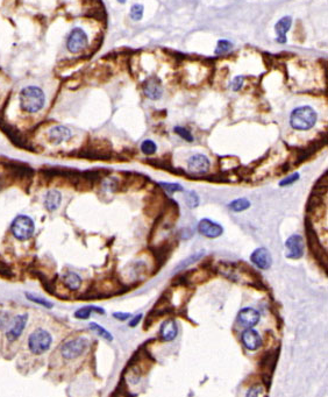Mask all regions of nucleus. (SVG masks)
<instances>
[{"label":"nucleus","instance_id":"nucleus-36","mask_svg":"<svg viewBox=\"0 0 328 397\" xmlns=\"http://www.w3.org/2000/svg\"><path fill=\"white\" fill-rule=\"evenodd\" d=\"M243 82H245V78H243L242 76L235 77L232 82V89L234 91H239L242 87Z\"/></svg>","mask_w":328,"mask_h":397},{"label":"nucleus","instance_id":"nucleus-21","mask_svg":"<svg viewBox=\"0 0 328 397\" xmlns=\"http://www.w3.org/2000/svg\"><path fill=\"white\" fill-rule=\"evenodd\" d=\"M292 25V19L291 16H284L276 23L275 30L277 34V42L285 43L286 42V33Z\"/></svg>","mask_w":328,"mask_h":397},{"label":"nucleus","instance_id":"nucleus-24","mask_svg":"<svg viewBox=\"0 0 328 397\" xmlns=\"http://www.w3.org/2000/svg\"><path fill=\"white\" fill-rule=\"evenodd\" d=\"M250 206V202L248 201L247 198H239V199H235V201H233L232 203H229L228 208L229 210H232V211L234 212H241V211H245V210L249 209Z\"/></svg>","mask_w":328,"mask_h":397},{"label":"nucleus","instance_id":"nucleus-22","mask_svg":"<svg viewBox=\"0 0 328 397\" xmlns=\"http://www.w3.org/2000/svg\"><path fill=\"white\" fill-rule=\"evenodd\" d=\"M64 286H66L67 289L70 290H78L80 286H82V279H80L79 275H77L73 271H66V274L63 275L62 277Z\"/></svg>","mask_w":328,"mask_h":397},{"label":"nucleus","instance_id":"nucleus-30","mask_svg":"<svg viewBox=\"0 0 328 397\" xmlns=\"http://www.w3.org/2000/svg\"><path fill=\"white\" fill-rule=\"evenodd\" d=\"M160 186L165 191L169 192V193H175V192H178V191H183V186L181 184H177V183H160Z\"/></svg>","mask_w":328,"mask_h":397},{"label":"nucleus","instance_id":"nucleus-19","mask_svg":"<svg viewBox=\"0 0 328 397\" xmlns=\"http://www.w3.org/2000/svg\"><path fill=\"white\" fill-rule=\"evenodd\" d=\"M161 338L163 339L164 341H171L177 337L178 334V326L176 324V321L174 319H169L165 320L161 326L160 331Z\"/></svg>","mask_w":328,"mask_h":397},{"label":"nucleus","instance_id":"nucleus-32","mask_svg":"<svg viewBox=\"0 0 328 397\" xmlns=\"http://www.w3.org/2000/svg\"><path fill=\"white\" fill-rule=\"evenodd\" d=\"M232 47H233V45L229 41H227V40H220V41L218 42V46H216L215 53L216 54L227 53L232 49Z\"/></svg>","mask_w":328,"mask_h":397},{"label":"nucleus","instance_id":"nucleus-41","mask_svg":"<svg viewBox=\"0 0 328 397\" xmlns=\"http://www.w3.org/2000/svg\"><path fill=\"white\" fill-rule=\"evenodd\" d=\"M0 189H1V178H0Z\"/></svg>","mask_w":328,"mask_h":397},{"label":"nucleus","instance_id":"nucleus-3","mask_svg":"<svg viewBox=\"0 0 328 397\" xmlns=\"http://www.w3.org/2000/svg\"><path fill=\"white\" fill-rule=\"evenodd\" d=\"M52 334L48 331H46L45 328L40 327L29 334L28 348L33 354L40 355L48 351L50 346H52Z\"/></svg>","mask_w":328,"mask_h":397},{"label":"nucleus","instance_id":"nucleus-11","mask_svg":"<svg viewBox=\"0 0 328 397\" xmlns=\"http://www.w3.org/2000/svg\"><path fill=\"white\" fill-rule=\"evenodd\" d=\"M143 93L149 99L157 100L162 97L163 89H162V83L157 77H149L144 80L143 83Z\"/></svg>","mask_w":328,"mask_h":397},{"label":"nucleus","instance_id":"nucleus-5","mask_svg":"<svg viewBox=\"0 0 328 397\" xmlns=\"http://www.w3.org/2000/svg\"><path fill=\"white\" fill-rule=\"evenodd\" d=\"M306 236H307V240H309V246H310V249L311 252H312L313 256L316 257V260L318 261L319 263H323V266L325 269L327 268V252L326 249L324 248L323 246H321V243L319 241V238H318L316 231L311 225L309 220H306Z\"/></svg>","mask_w":328,"mask_h":397},{"label":"nucleus","instance_id":"nucleus-17","mask_svg":"<svg viewBox=\"0 0 328 397\" xmlns=\"http://www.w3.org/2000/svg\"><path fill=\"white\" fill-rule=\"evenodd\" d=\"M172 249H174V247H172L171 241H165L163 243H161V245L154 247L153 254L155 261H156V263L158 264V268L162 267L165 262H167L168 259L171 255Z\"/></svg>","mask_w":328,"mask_h":397},{"label":"nucleus","instance_id":"nucleus-18","mask_svg":"<svg viewBox=\"0 0 328 397\" xmlns=\"http://www.w3.org/2000/svg\"><path fill=\"white\" fill-rule=\"evenodd\" d=\"M242 342L246 346V348H248L249 351H256V349L261 347L262 339L258 331L248 328V330H246L242 333Z\"/></svg>","mask_w":328,"mask_h":397},{"label":"nucleus","instance_id":"nucleus-4","mask_svg":"<svg viewBox=\"0 0 328 397\" xmlns=\"http://www.w3.org/2000/svg\"><path fill=\"white\" fill-rule=\"evenodd\" d=\"M11 231L15 239L20 241H26L30 239L35 232V223L28 216L19 215L12 222Z\"/></svg>","mask_w":328,"mask_h":397},{"label":"nucleus","instance_id":"nucleus-7","mask_svg":"<svg viewBox=\"0 0 328 397\" xmlns=\"http://www.w3.org/2000/svg\"><path fill=\"white\" fill-rule=\"evenodd\" d=\"M87 43H89V39H87L86 33L82 28H73L67 37L66 48L70 53L77 54L85 49Z\"/></svg>","mask_w":328,"mask_h":397},{"label":"nucleus","instance_id":"nucleus-40","mask_svg":"<svg viewBox=\"0 0 328 397\" xmlns=\"http://www.w3.org/2000/svg\"><path fill=\"white\" fill-rule=\"evenodd\" d=\"M118 1H119V2H120V4H125V2H126V1H127V0H118Z\"/></svg>","mask_w":328,"mask_h":397},{"label":"nucleus","instance_id":"nucleus-38","mask_svg":"<svg viewBox=\"0 0 328 397\" xmlns=\"http://www.w3.org/2000/svg\"><path fill=\"white\" fill-rule=\"evenodd\" d=\"M260 393H262V388H260L259 386H256V388H253V389H250L249 392H248V394H247V396H258V395H260Z\"/></svg>","mask_w":328,"mask_h":397},{"label":"nucleus","instance_id":"nucleus-1","mask_svg":"<svg viewBox=\"0 0 328 397\" xmlns=\"http://www.w3.org/2000/svg\"><path fill=\"white\" fill-rule=\"evenodd\" d=\"M20 106L26 113H38L46 104V94L38 86H26L20 92Z\"/></svg>","mask_w":328,"mask_h":397},{"label":"nucleus","instance_id":"nucleus-26","mask_svg":"<svg viewBox=\"0 0 328 397\" xmlns=\"http://www.w3.org/2000/svg\"><path fill=\"white\" fill-rule=\"evenodd\" d=\"M90 330L96 332V333L99 335V337H103L104 339H107V340H113V337L112 334L110 333L107 330H105L103 326H100L99 324L97 323H91L90 324Z\"/></svg>","mask_w":328,"mask_h":397},{"label":"nucleus","instance_id":"nucleus-6","mask_svg":"<svg viewBox=\"0 0 328 397\" xmlns=\"http://www.w3.org/2000/svg\"><path fill=\"white\" fill-rule=\"evenodd\" d=\"M89 347V340L84 337L71 339V340L64 342L61 347V354L66 360H73L78 358L86 351Z\"/></svg>","mask_w":328,"mask_h":397},{"label":"nucleus","instance_id":"nucleus-20","mask_svg":"<svg viewBox=\"0 0 328 397\" xmlns=\"http://www.w3.org/2000/svg\"><path fill=\"white\" fill-rule=\"evenodd\" d=\"M62 203V195L59 190H49L45 196V206L48 211H56Z\"/></svg>","mask_w":328,"mask_h":397},{"label":"nucleus","instance_id":"nucleus-10","mask_svg":"<svg viewBox=\"0 0 328 397\" xmlns=\"http://www.w3.org/2000/svg\"><path fill=\"white\" fill-rule=\"evenodd\" d=\"M72 138V132L63 125H57L49 130L47 139L52 145H60L62 142L69 141Z\"/></svg>","mask_w":328,"mask_h":397},{"label":"nucleus","instance_id":"nucleus-35","mask_svg":"<svg viewBox=\"0 0 328 397\" xmlns=\"http://www.w3.org/2000/svg\"><path fill=\"white\" fill-rule=\"evenodd\" d=\"M298 178H299V174H298V172H295V174L290 175L289 177L284 178L283 181H280V182H279V185H280V186L290 185V184H292V183H295L296 181H298Z\"/></svg>","mask_w":328,"mask_h":397},{"label":"nucleus","instance_id":"nucleus-33","mask_svg":"<svg viewBox=\"0 0 328 397\" xmlns=\"http://www.w3.org/2000/svg\"><path fill=\"white\" fill-rule=\"evenodd\" d=\"M26 297L28 298L30 302H34V303L39 304V305H42V307L45 308H53V303H50V302H47L46 300H43V298H39L36 296H34V295H30V294H26Z\"/></svg>","mask_w":328,"mask_h":397},{"label":"nucleus","instance_id":"nucleus-16","mask_svg":"<svg viewBox=\"0 0 328 397\" xmlns=\"http://www.w3.org/2000/svg\"><path fill=\"white\" fill-rule=\"evenodd\" d=\"M277 358H278V352H275L273 349L263 355L262 361L260 362V368L262 369L263 378H266V376H268L269 380L271 379V374L273 369H275Z\"/></svg>","mask_w":328,"mask_h":397},{"label":"nucleus","instance_id":"nucleus-31","mask_svg":"<svg viewBox=\"0 0 328 397\" xmlns=\"http://www.w3.org/2000/svg\"><path fill=\"white\" fill-rule=\"evenodd\" d=\"M143 16V6L140 4H135L131 7V18L135 20V21H138V20L142 19Z\"/></svg>","mask_w":328,"mask_h":397},{"label":"nucleus","instance_id":"nucleus-37","mask_svg":"<svg viewBox=\"0 0 328 397\" xmlns=\"http://www.w3.org/2000/svg\"><path fill=\"white\" fill-rule=\"evenodd\" d=\"M113 317L117 318L118 320H127L128 318L131 317V314H128V312H114L113 314Z\"/></svg>","mask_w":328,"mask_h":397},{"label":"nucleus","instance_id":"nucleus-12","mask_svg":"<svg viewBox=\"0 0 328 397\" xmlns=\"http://www.w3.org/2000/svg\"><path fill=\"white\" fill-rule=\"evenodd\" d=\"M260 312L253 308H245L238 314V323L243 327H253L260 321Z\"/></svg>","mask_w":328,"mask_h":397},{"label":"nucleus","instance_id":"nucleus-27","mask_svg":"<svg viewBox=\"0 0 328 397\" xmlns=\"http://www.w3.org/2000/svg\"><path fill=\"white\" fill-rule=\"evenodd\" d=\"M141 151L142 153H144L145 155H153L154 153L157 151V146L154 141L144 140L141 144Z\"/></svg>","mask_w":328,"mask_h":397},{"label":"nucleus","instance_id":"nucleus-29","mask_svg":"<svg viewBox=\"0 0 328 397\" xmlns=\"http://www.w3.org/2000/svg\"><path fill=\"white\" fill-rule=\"evenodd\" d=\"M185 202H187L189 208L195 209L199 205V197L195 191H189L185 196Z\"/></svg>","mask_w":328,"mask_h":397},{"label":"nucleus","instance_id":"nucleus-8","mask_svg":"<svg viewBox=\"0 0 328 397\" xmlns=\"http://www.w3.org/2000/svg\"><path fill=\"white\" fill-rule=\"evenodd\" d=\"M27 321H28V315L27 314L18 315L13 318L8 326V330L6 332V338H7L9 342L18 340L22 332L25 331Z\"/></svg>","mask_w":328,"mask_h":397},{"label":"nucleus","instance_id":"nucleus-23","mask_svg":"<svg viewBox=\"0 0 328 397\" xmlns=\"http://www.w3.org/2000/svg\"><path fill=\"white\" fill-rule=\"evenodd\" d=\"M92 312H98V314H100V315L105 314V311L101 308L85 307V308L79 309V310H77L75 312V317L78 318V319H87V318H90V316Z\"/></svg>","mask_w":328,"mask_h":397},{"label":"nucleus","instance_id":"nucleus-9","mask_svg":"<svg viewBox=\"0 0 328 397\" xmlns=\"http://www.w3.org/2000/svg\"><path fill=\"white\" fill-rule=\"evenodd\" d=\"M286 257L297 260L304 255V240L300 236H291L285 241Z\"/></svg>","mask_w":328,"mask_h":397},{"label":"nucleus","instance_id":"nucleus-13","mask_svg":"<svg viewBox=\"0 0 328 397\" xmlns=\"http://www.w3.org/2000/svg\"><path fill=\"white\" fill-rule=\"evenodd\" d=\"M250 260L252 262L255 264L256 267H259L260 269L266 270L271 267L272 264V259H271V254L266 248H258L255 249L250 256Z\"/></svg>","mask_w":328,"mask_h":397},{"label":"nucleus","instance_id":"nucleus-15","mask_svg":"<svg viewBox=\"0 0 328 397\" xmlns=\"http://www.w3.org/2000/svg\"><path fill=\"white\" fill-rule=\"evenodd\" d=\"M189 169L195 174H206L209 169V160L202 154H196L189 160Z\"/></svg>","mask_w":328,"mask_h":397},{"label":"nucleus","instance_id":"nucleus-2","mask_svg":"<svg viewBox=\"0 0 328 397\" xmlns=\"http://www.w3.org/2000/svg\"><path fill=\"white\" fill-rule=\"evenodd\" d=\"M317 112L311 106H300L292 111L290 115V125L297 131L311 130L317 123Z\"/></svg>","mask_w":328,"mask_h":397},{"label":"nucleus","instance_id":"nucleus-39","mask_svg":"<svg viewBox=\"0 0 328 397\" xmlns=\"http://www.w3.org/2000/svg\"><path fill=\"white\" fill-rule=\"evenodd\" d=\"M141 319H142V315L136 316V317H135L134 319H131V320L130 321V326H131V327H135L138 323H140Z\"/></svg>","mask_w":328,"mask_h":397},{"label":"nucleus","instance_id":"nucleus-28","mask_svg":"<svg viewBox=\"0 0 328 397\" xmlns=\"http://www.w3.org/2000/svg\"><path fill=\"white\" fill-rule=\"evenodd\" d=\"M11 321H12V318H11V315H9V312L5 311V310H0V331L8 328Z\"/></svg>","mask_w":328,"mask_h":397},{"label":"nucleus","instance_id":"nucleus-34","mask_svg":"<svg viewBox=\"0 0 328 397\" xmlns=\"http://www.w3.org/2000/svg\"><path fill=\"white\" fill-rule=\"evenodd\" d=\"M175 132L179 135V137L183 138L184 140H187V141H189V142L194 141V138H192L191 133L187 130V128L179 127V126H178V127H175Z\"/></svg>","mask_w":328,"mask_h":397},{"label":"nucleus","instance_id":"nucleus-14","mask_svg":"<svg viewBox=\"0 0 328 397\" xmlns=\"http://www.w3.org/2000/svg\"><path fill=\"white\" fill-rule=\"evenodd\" d=\"M199 233L207 238H218L220 237L224 229L221 225L216 224L209 219H201L198 224Z\"/></svg>","mask_w":328,"mask_h":397},{"label":"nucleus","instance_id":"nucleus-25","mask_svg":"<svg viewBox=\"0 0 328 397\" xmlns=\"http://www.w3.org/2000/svg\"><path fill=\"white\" fill-rule=\"evenodd\" d=\"M204 254H205L204 250H200V252H196L195 254H192L191 256H189L188 259H185V260L183 261V262L179 263L178 266L176 267V270H183L184 268L189 267V266H190V264L195 263V262H198V261L200 260L202 256H204Z\"/></svg>","mask_w":328,"mask_h":397}]
</instances>
